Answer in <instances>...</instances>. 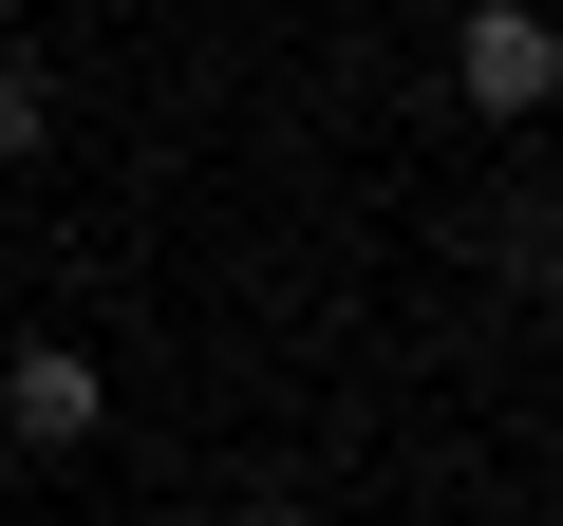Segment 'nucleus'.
<instances>
[{"instance_id": "f257e3e1", "label": "nucleus", "mask_w": 563, "mask_h": 526, "mask_svg": "<svg viewBox=\"0 0 563 526\" xmlns=\"http://www.w3.org/2000/svg\"><path fill=\"white\" fill-rule=\"evenodd\" d=\"M451 95H470V113H544V95H563V20H544V0H470Z\"/></svg>"}, {"instance_id": "f03ea898", "label": "nucleus", "mask_w": 563, "mask_h": 526, "mask_svg": "<svg viewBox=\"0 0 563 526\" xmlns=\"http://www.w3.org/2000/svg\"><path fill=\"white\" fill-rule=\"evenodd\" d=\"M95 414H113V376H95V358H57V339H38L20 376H0V432H20V451H76Z\"/></svg>"}, {"instance_id": "7ed1b4c3", "label": "nucleus", "mask_w": 563, "mask_h": 526, "mask_svg": "<svg viewBox=\"0 0 563 526\" xmlns=\"http://www.w3.org/2000/svg\"><path fill=\"white\" fill-rule=\"evenodd\" d=\"M38 132H57V95H38V76H20V57H0V169H20V151H38Z\"/></svg>"}]
</instances>
